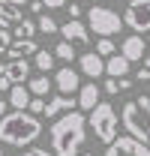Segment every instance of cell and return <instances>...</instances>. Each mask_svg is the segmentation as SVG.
Returning <instances> with one entry per match:
<instances>
[{
	"label": "cell",
	"instance_id": "cell-1",
	"mask_svg": "<svg viewBox=\"0 0 150 156\" xmlns=\"http://www.w3.org/2000/svg\"><path fill=\"white\" fill-rule=\"evenodd\" d=\"M87 117L81 111H66L51 123V150L54 156H78L84 144V129H87Z\"/></svg>",
	"mask_w": 150,
	"mask_h": 156
},
{
	"label": "cell",
	"instance_id": "cell-2",
	"mask_svg": "<svg viewBox=\"0 0 150 156\" xmlns=\"http://www.w3.org/2000/svg\"><path fill=\"white\" fill-rule=\"evenodd\" d=\"M42 132V123H39V114L33 111H12V114L0 117V141L3 144H15V147H27L33 144Z\"/></svg>",
	"mask_w": 150,
	"mask_h": 156
},
{
	"label": "cell",
	"instance_id": "cell-3",
	"mask_svg": "<svg viewBox=\"0 0 150 156\" xmlns=\"http://www.w3.org/2000/svg\"><path fill=\"white\" fill-rule=\"evenodd\" d=\"M120 123H123V129H126L132 138L150 144V96L126 102L123 111H120Z\"/></svg>",
	"mask_w": 150,
	"mask_h": 156
},
{
	"label": "cell",
	"instance_id": "cell-4",
	"mask_svg": "<svg viewBox=\"0 0 150 156\" xmlns=\"http://www.w3.org/2000/svg\"><path fill=\"white\" fill-rule=\"evenodd\" d=\"M87 123H90L93 135L99 138L102 144H111L114 138H117V114H114V108L108 102H99L93 111H90Z\"/></svg>",
	"mask_w": 150,
	"mask_h": 156
},
{
	"label": "cell",
	"instance_id": "cell-5",
	"mask_svg": "<svg viewBox=\"0 0 150 156\" xmlns=\"http://www.w3.org/2000/svg\"><path fill=\"white\" fill-rule=\"evenodd\" d=\"M87 24L99 36H114V33H120V27L126 21L120 18L114 9H108V6H93V9H87Z\"/></svg>",
	"mask_w": 150,
	"mask_h": 156
},
{
	"label": "cell",
	"instance_id": "cell-6",
	"mask_svg": "<svg viewBox=\"0 0 150 156\" xmlns=\"http://www.w3.org/2000/svg\"><path fill=\"white\" fill-rule=\"evenodd\" d=\"M123 21L129 24L135 33H147L150 30V0H129Z\"/></svg>",
	"mask_w": 150,
	"mask_h": 156
},
{
	"label": "cell",
	"instance_id": "cell-7",
	"mask_svg": "<svg viewBox=\"0 0 150 156\" xmlns=\"http://www.w3.org/2000/svg\"><path fill=\"white\" fill-rule=\"evenodd\" d=\"M0 72H6V75L12 78V84H21V81H27V75H30V63H27L24 54L12 45V48L6 51V63L0 66Z\"/></svg>",
	"mask_w": 150,
	"mask_h": 156
},
{
	"label": "cell",
	"instance_id": "cell-8",
	"mask_svg": "<svg viewBox=\"0 0 150 156\" xmlns=\"http://www.w3.org/2000/svg\"><path fill=\"white\" fill-rule=\"evenodd\" d=\"M105 156H150V144H144V141H138V138H114L111 144H108V150H105Z\"/></svg>",
	"mask_w": 150,
	"mask_h": 156
},
{
	"label": "cell",
	"instance_id": "cell-9",
	"mask_svg": "<svg viewBox=\"0 0 150 156\" xmlns=\"http://www.w3.org/2000/svg\"><path fill=\"white\" fill-rule=\"evenodd\" d=\"M54 84H57V90H60V93H69V96H72L75 90H81V75L75 72L72 66H63V69H57Z\"/></svg>",
	"mask_w": 150,
	"mask_h": 156
},
{
	"label": "cell",
	"instance_id": "cell-10",
	"mask_svg": "<svg viewBox=\"0 0 150 156\" xmlns=\"http://www.w3.org/2000/svg\"><path fill=\"white\" fill-rule=\"evenodd\" d=\"M78 66H81V72H84L87 78H99V75H105V60H102V54H99V51L81 54V57H78Z\"/></svg>",
	"mask_w": 150,
	"mask_h": 156
},
{
	"label": "cell",
	"instance_id": "cell-11",
	"mask_svg": "<svg viewBox=\"0 0 150 156\" xmlns=\"http://www.w3.org/2000/svg\"><path fill=\"white\" fill-rule=\"evenodd\" d=\"M60 33H63V39H66V42H90L87 27H84L78 18H69L63 27H60Z\"/></svg>",
	"mask_w": 150,
	"mask_h": 156
},
{
	"label": "cell",
	"instance_id": "cell-12",
	"mask_svg": "<svg viewBox=\"0 0 150 156\" xmlns=\"http://www.w3.org/2000/svg\"><path fill=\"white\" fill-rule=\"evenodd\" d=\"M75 105H78V99H72L69 93H60V96H54L51 102H45V117H57V114H66V111H72Z\"/></svg>",
	"mask_w": 150,
	"mask_h": 156
},
{
	"label": "cell",
	"instance_id": "cell-13",
	"mask_svg": "<svg viewBox=\"0 0 150 156\" xmlns=\"http://www.w3.org/2000/svg\"><path fill=\"white\" fill-rule=\"evenodd\" d=\"M96 105H99V87H96L93 81L81 84V90H78V108L81 111H93Z\"/></svg>",
	"mask_w": 150,
	"mask_h": 156
},
{
	"label": "cell",
	"instance_id": "cell-14",
	"mask_svg": "<svg viewBox=\"0 0 150 156\" xmlns=\"http://www.w3.org/2000/svg\"><path fill=\"white\" fill-rule=\"evenodd\" d=\"M18 21H24V15H21V9H18V3L0 0V27H12V24H18Z\"/></svg>",
	"mask_w": 150,
	"mask_h": 156
},
{
	"label": "cell",
	"instance_id": "cell-15",
	"mask_svg": "<svg viewBox=\"0 0 150 156\" xmlns=\"http://www.w3.org/2000/svg\"><path fill=\"white\" fill-rule=\"evenodd\" d=\"M120 51H123L129 60H141V57H144V51H147V45H144V39L135 33V36H126V39H123Z\"/></svg>",
	"mask_w": 150,
	"mask_h": 156
},
{
	"label": "cell",
	"instance_id": "cell-16",
	"mask_svg": "<svg viewBox=\"0 0 150 156\" xmlns=\"http://www.w3.org/2000/svg\"><path fill=\"white\" fill-rule=\"evenodd\" d=\"M30 96H33V93H30V87H24V84H12V90H9V99H6V102H9L12 108L24 111V108L30 105Z\"/></svg>",
	"mask_w": 150,
	"mask_h": 156
},
{
	"label": "cell",
	"instance_id": "cell-17",
	"mask_svg": "<svg viewBox=\"0 0 150 156\" xmlns=\"http://www.w3.org/2000/svg\"><path fill=\"white\" fill-rule=\"evenodd\" d=\"M129 63H132V60L120 51V54H114V57L105 60V72H108V75H114V78H123L126 72H129Z\"/></svg>",
	"mask_w": 150,
	"mask_h": 156
},
{
	"label": "cell",
	"instance_id": "cell-18",
	"mask_svg": "<svg viewBox=\"0 0 150 156\" xmlns=\"http://www.w3.org/2000/svg\"><path fill=\"white\" fill-rule=\"evenodd\" d=\"M36 30H39V21H30V18H24V21L15 24V36L18 39H33Z\"/></svg>",
	"mask_w": 150,
	"mask_h": 156
},
{
	"label": "cell",
	"instance_id": "cell-19",
	"mask_svg": "<svg viewBox=\"0 0 150 156\" xmlns=\"http://www.w3.org/2000/svg\"><path fill=\"white\" fill-rule=\"evenodd\" d=\"M27 87H30V93H33V96H45V93L51 90V81L45 78V72H42V75H39V78H33Z\"/></svg>",
	"mask_w": 150,
	"mask_h": 156
},
{
	"label": "cell",
	"instance_id": "cell-20",
	"mask_svg": "<svg viewBox=\"0 0 150 156\" xmlns=\"http://www.w3.org/2000/svg\"><path fill=\"white\" fill-rule=\"evenodd\" d=\"M129 87H132V81H126V75L123 78L108 75V81H105V90H108V93H123V90H129Z\"/></svg>",
	"mask_w": 150,
	"mask_h": 156
},
{
	"label": "cell",
	"instance_id": "cell-21",
	"mask_svg": "<svg viewBox=\"0 0 150 156\" xmlns=\"http://www.w3.org/2000/svg\"><path fill=\"white\" fill-rule=\"evenodd\" d=\"M75 42H66V39H63V42H60V45H57L54 48V54L60 60H66V63H72V60H78V54H75V48H72Z\"/></svg>",
	"mask_w": 150,
	"mask_h": 156
},
{
	"label": "cell",
	"instance_id": "cell-22",
	"mask_svg": "<svg viewBox=\"0 0 150 156\" xmlns=\"http://www.w3.org/2000/svg\"><path fill=\"white\" fill-rule=\"evenodd\" d=\"M54 51H36V57H33V63H36L39 69H42V72H48V69H51V66H54Z\"/></svg>",
	"mask_w": 150,
	"mask_h": 156
},
{
	"label": "cell",
	"instance_id": "cell-23",
	"mask_svg": "<svg viewBox=\"0 0 150 156\" xmlns=\"http://www.w3.org/2000/svg\"><path fill=\"white\" fill-rule=\"evenodd\" d=\"M39 33H60V27H57V21L51 18V15H39Z\"/></svg>",
	"mask_w": 150,
	"mask_h": 156
},
{
	"label": "cell",
	"instance_id": "cell-24",
	"mask_svg": "<svg viewBox=\"0 0 150 156\" xmlns=\"http://www.w3.org/2000/svg\"><path fill=\"white\" fill-rule=\"evenodd\" d=\"M12 48V30L9 27H0V54H6Z\"/></svg>",
	"mask_w": 150,
	"mask_h": 156
},
{
	"label": "cell",
	"instance_id": "cell-25",
	"mask_svg": "<svg viewBox=\"0 0 150 156\" xmlns=\"http://www.w3.org/2000/svg\"><path fill=\"white\" fill-rule=\"evenodd\" d=\"M15 48H18V51L24 54V57H27V54H36V51H39L33 39H18V42H15Z\"/></svg>",
	"mask_w": 150,
	"mask_h": 156
},
{
	"label": "cell",
	"instance_id": "cell-26",
	"mask_svg": "<svg viewBox=\"0 0 150 156\" xmlns=\"http://www.w3.org/2000/svg\"><path fill=\"white\" fill-rule=\"evenodd\" d=\"M96 51H99L102 57H111V54H114V42H111V36H102V39H99Z\"/></svg>",
	"mask_w": 150,
	"mask_h": 156
},
{
	"label": "cell",
	"instance_id": "cell-27",
	"mask_svg": "<svg viewBox=\"0 0 150 156\" xmlns=\"http://www.w3.org/2000/svg\"><path fill=\"white\" fill-rule=\"evenodd\" d=\"M27 111H33V114H45V96H33V99H30V105H27Z\"/></svg>",
	"mask_w": 150,
	"mask_h": 156
},
{
	"label": "cell",
	"instance_id": "cell-28",
	"mask_svg": "<svg viewBox=\"0 0 150 156\" xmlns=\"http://www.w3.org/2000/svg\"><path fill=\"white\" fill-rule=\"evenodd\" d=\"M135 81H150V57H144V63H141V69H138Z\"/></svg>",
	"mask_w": 150,
	"mask_h": 156
},
{
	"label": "cell",
	"instance_id": "cell-29",
	"mask_svg": "<svg viewBox=\"0 0 150 156\" xmlns=\"http://www.w3.org/2000/svg\"><path fill=\"white\" fill-rule=\"evenodd\" d=\"M42 3H45L48 9H63V6H66V0H42Z\"/></svg>",
	"mask_w": 150,
	"mask_h": 156
},
{
	"label": "cell",
	"instance_id": "cell-30",
	"mask_svg": "<svg viewBox=\"0 0 150 156\" xmlns=\"http://www.w3.org/2000/svg\"><path fill=\"white\" fill-rule=\"evenodd\" d=\"M69 15H72V18H78V15H81V6H78V0H72V3H69Z\"/></svg>",
	"mask_w": 150,
	"mask_h": 156
},
{
	"label": "cell",
	"instance_id": "cell-31",
	"mask_svg": "<svg viewBox=\"0 0 150 156\" xmlns=\"http://www.w3.org/2000/svg\"><path fill=\"white\" fill-rule=\"evenodd\" d=\"M21 156H51V153H45V150H39V147H33V150H27V153H21Z\"/></svg>",
	"mask_w": 150,
	"mask_h": 156
},
{
	"label": "cell",
	"instance_id": "cell-32",
	"mask_svg": "<svg viewBox=\"0 0 150 156\" xmlns=\"http://www.w3.org/2000/svg\"><path fill=\"white\" fill-rule=\"evenodd\" d=\"M30 9H33V12H42V9H45V3H42V0H33V3H30Z\"/></svg>",
	"mask_w": 150,
	"mask_h": 156
},
{
	"label": "cell",
	"instance_id": "cell-33",
	"mask_svg": "<svg viewBox=\"0 0 150 156\" xmlns=\"http://www.w3.org/2000/svg\"><path fill=\"white\" fill-rule=\"evenodd\" d=\"M6 105H9V102H3V99H0V117L6 114Z\"/></svg>",
	"mask_w": 150,
	"mask_h": 156
},
{
	"label": "cell",
	"instance_id": "cell-34",
	"mask_svg": "<svg viewBox=\"0 0 150 156\" xmlns=\"http://www.w3.org/2000/svg\"><path fill=\"white\" fill-rule=\"evenodd\" d=\"M9 3H18V6H24V3H27V0H9Z\"/></svg>",
	"mask_w": 150,
	"mask_h": 156
},
{
	"label": "cell",
	"instance_id": "cell-35",
	"mask_svg": "<svg viewBox=\"0 0 150 156\" xmlns=\"http://www.w3.org/2000/svg\"><path fill=\"white\" fill-rule=\"evenodd\" d=\"M78 156H93V153H78Z\"/></svg>",
	"mask_w": 150,
	"mask_h": 156
},
{
	"label": "cell",
	"instance_id": "cell-36",
	"mask_svg": "<svg viewBox=\"0 0 150 156\" xmlns=\"http://www.w3.org/2000/svg\"><path fill=\"white\" fill-rule=\"evenodd\" d=\"M0 156H3V147H0Z\"/></svg>",
	"mask_w": 150,
	"mask_h": 156
},
{
	"label": "cell",
	"instance_id": "cell-37",
	"mask_svg": "<svg viewBox=\"0 0 150 156\" xmlns=\"http://www.w3.org/2000/svg\"><path fill=\"white\" fill-rule=\"evenodd\" d=\"M78 3H81V0H78Z\"/></svg>",
	"mask_w": 150,
	"mask_h": 156
}]
</instances>
